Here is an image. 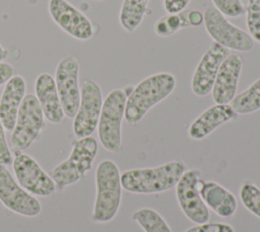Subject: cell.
Here are the masks:
<instances>
[{
	"instance_id": "cell-7",
	"label": "cell",
	"mask_w": 260,
	"mask_h": 232,
	"mask_svg": "<svg viewBox=\"0 0 260 232\" xmlns=\"http://www.w3.org/2000/svg\"><path fill=\"white\" fill-rule=\"evenodd\" d=\"M44 114L34 94L24 96L19 107L15 125L10 136L11 144L15 150H25L38 137L44 125Z\"/></svg>"
},
{
	"instance_id": "cell-14",
	"label": "cell",
	"mask_w": 260,
	"mask_h": 232,
	"mask_svg": "<svg viewBox=\"0 0 260 232\" xmlns=\"http://www.w3.org/2000/svg\"><path fill=\"white\" fill-rule=\"evenodd\" d=\"M230 50L213 42L201 56L191 79V90L197 97L208 95L213 86L218 69Z\"/></svg>"
},
{
	"instance_id": "cell-29",
	"label": "cell",
	"mask_w": 260,
	"mask_h": 232,
	"mask_svg": "<svg viewBox=\"0 0 260 232\" xmlns=\"http://www.w3.org/2000/svg\"><path fill=\"white\" fill-rule=\"evenodd\" d=\"M191 0H162V5L167 13H180L190 3Z\"/></svg>"
},
{
	"instance_id": "cell-20",
	"label": "cell",
	"mask_w": 260,
	"mask_h": 232,
	"mask_svg": "<svg viewBox=\"0 0 260 232\" xmlns=\"http://www.w3.org/2000/svg\"><path fill=\"white\" fill-rule=\"evenodd\" d=\"M150 0H123L119 12L121 26L128 33L134 32L142 22Z\"/></svg>"
},
{
	"instance_id": "cell-26",
	"label": "cell",
	"mask_w": 260,
	"mask_h": 232,
	"mask_svg": "<svg viewBox=\"0 0 260 232\" xmlns=\"http://www.w3.org/2000/svg\"><path fill=\"white\" fill-rule=\"evenodd\" d=\"M212 4L229 17H239L245 13V6L242 0H211Z\"/></svg>"
},
{
	"instance_id": "cell-22",
	"label": "cell",
	"mask_w": 260,
	"mask_h": 232,
	"mask_svg": "<svg viewBox=\"0 0 260 232\" xmlns=\"http://www.w3.org/2000/svg\"><path fill=\"white\" fill-rule=\"evenodd\" d=\"M132 219L144 232H172L162 216L151 208H141L132 214Z\"/></svg>"
},
{
	"instance_id": "cell-17",
	"label": "cell",
	"mask_w": 260,
	"mask_h": 232,
	"mask_svg": "<svg viewBox=\"0 0 260 232\" xmlns=\"http://www.w3.org/2000/svg\"><path fill=\"white\" fill-rule=\"evenodd\" d=\"M35 96L40 103L44 117L51 123H62L65 114L57 92L55 78L49 73H41L35 81Z\"/></svg>"
},
{
	"instance_id": "cell-12",
	"label": "cell",
	"mask_w": 260,
	"mask_h": 232,
	"mask_svg": "<svg viewBox=\"0 0 260 232\" xmlns=\"http://www.w3.org/2000/svg\"><path fill=\"white\" fill-rule=\"evenodd\" d=\"M0 201L8 210L21 216L36 217L40 214V201L14 179L6 166L0 164Z\"/></svg>"
},
{
	"instance_id": "cell-8",
	"label": "cell",
	"mask_w": 260,
	"mask_h": 232,
	"mask_svg": "<svg viewBox=\"0 0 260 232\" xmlns=\"http://www.w3.org/2000/svg\"><path fill=\"white\" fill-rule=\"evenodd\" d=\"M102 106L103 95L100 85L91 79H85L81 85L80 104L72 124L73 133L77 139L90 136L94 132Z\"/></svg>"
},
{
	"instance_id": "cell-30",
	"label": "cell",
	"mask_w": 260,
	"mask_h": 232,
	"mask_svg": "<svg viewBox=\"0 0 260 232\" xmlns=\"http://www.w3.org/2000/svg\"><path fill=\"white\" fill-rule=\"evenodd\" d=\"M13 75H14V67L8 62L1 61L0 62V86L2 84H5Z\"/></svg>"
},
{
	"instance_id": "cell-31",
	"label": "cell",
	"mask_w": 260,
	"mask_h": 232,
	"mask_svg": "<svg viewBox=\"0 0 260 232\" xmlns=\"http://www.w3.org/2000/svg\"><path fill=\"white\" fill-rule=\"evenodd\" d=\"M187 19L190 25L198 26L199 24L203 23V13L198 10H191L187 14Z\"/></svg>"
},
{
	"instance_id": "cell-32",
	"label": "cell",
	"mask_w": 260,
	"mask_h": 232,
	"mask_svg": "<svg viewBox=\"0 0 260 232\" xmlns=\"http://www.w3.org/2000/svg\"><path fill=\"white\" fill-rule=\"evenodd\" d=\"M8 55V52L3 48V46L0 44V62L3 61Z\"/></svg>"
},
{
	"instance_id": "cell-11",
	"label": "cell",
	"mask_w": 260,
	"mask_h": 232,
	"mask_svg": "<svg viewBox=\"0 0 260 232\" xmlns=\"http://www.w3.org/2000/svg\"><path fill=\"white\" fill-rule=\"evenodd\" d=\"M48 10L53 21L74 39L87 41L92 38V22L68 0H49Z\"/></svg>"
},
{
	"instance_id": "cell-15",
	"label": "cell",
	"mask_w": 260,
	"mask_h": 232,
	"mask_svg": "<svg viewBox=\"0 0 260 232\" xmlns=\"http://www.w3.org/2000/svg\"><path fill=\"white\" fill-rule=\"evenodd\" d=\"M243 61L237 54H229L216 74L211 95L215 104H229L236 96Z\"/></svg>"
},
{
	"instance_id": "cell-4",
	"label": "cell",
	"mask_w": 260,
	"mask_h": 232,
	"mask_svg": "<svg viewBox=\"0 0 260 232\" xmlns=\"http://www.w3.org/2000/svg\"><path fill=\"white\" fill-rule=\"evenodd\" d=\"M126 100L127 95L123 89H114L103 101L98 135L103 148L112 153H118L122 148V121Z\"/></svg>"
},
{
	"instance_id": "cell-19",
	"label": "cell",
	"mask_w": 260,
	"mask_h": 232,
	"mask_svg": "<svg viewBox=\"0 0 260 232\" xmlns=\"http://www.w3.org/2000/svg\"><path fill=\"white\" fill-rule=\"evenodd\" d=\"M198 191L204 204L221 218L232 217L238 207L235 195L219 183L198 179Z\"/></svg>"
},
{
	"instance_id": "cell-5",
	"label": "cell",
	"mask_w": 260,
	"mask_h": 232,
	"mask_svg": "<svg viewBox=\"0 0 260 232\" xmlns=\"http://www.w3.org/2000/svg\"><path fill=\"white\" fill-rule=\"evenodd\" d=\"M98 151V140L91 135L78 138L73 143L68 158L51 171L50 176L56 186L63 188L83 177L91 169Z\"/></svg>"
},
{
	"instance_id": "cell-25",
	"label": "cell",
	"mask_w": 260,
	"mask_h": 232,
	"mask_svg": "<svg viewBox=\"0 0 260 232\" xmlns=\"http://www.w3.org/2000/svg\"><path fill=\"white\" fill-rule=\"evenodd\" d=\"M245 13L248 33L260 44V0H248Z\"/></svg>"
},
{
	"instance_id": "cell-16",
	"label": "cell",
	"mask_w": 260,
	"mask_h": 232,
	"mask_svg": "<svg viewBox=\"0 0 260 232\" xmlns=\"http://www.w3.org/2000/svg\"><path fill=\"white\" fill-rule=\"evenodd\" d=\"M238 114L229 104H215L204 110L190 124L188 135L194 140H201L220 125L236 119Z\"/></svg>"
},
{
	"instance_id": "cell-21",
	"label": "cell",
	"mask_w": 260,
	"mask_h": 232,
	"mask_svg": "<svg viewBox=\"0 0 260 232\" xmlns=\"http://www.w3.org/2000/svg\"><path fill=\"white\" fill-rule=\"evenodd\" d=\"M230 105L238 115H247L260 110V78L237 94Z\"/></svg>"
},
{
	"instance_id": "cell-1",
	"label": "cell",
	"mask_w": 260,
	"mask_h": 232,
	"mask_svg": "<svg viewBox=\"0 0 260 232\" xmlns=\"http://www.w3.org/2000/svg\"><path fill=\"white\" fill-rule=\"evenodd\" d=\"M186 171L181 160H173L156 167L127 170L121 174V185L131 193H159L175 187Z\"/></svg>"
},
{
	"instance_id": "cell-27",
	"label": "cell",
	"mask_w": 260,
	"mask_h": 232,
	"mask_svg": "<svg viewBox=\"0 0 260 232\" xmlns=\"http://www.w3.org/2000/svg\"><path fill=\"white\" fill-rule=\"evenodd\" d=\"M185 232H235V229L228 223L205 222L202 224H198L194 227H191Z\"/></svg>"
},
{
	"instance_id": "cell-3",
	"label": "cell",
	"mask_w": 260,
	"mask_h": 232,
	"mask_svg": "<svg viewBox=\"0 0 260 232\" xmlns=\"http://www.w3.org/2000/svg\"><path fill=\"white\" fill-rule=\"evenodd\" d=\"M96 196L91 219L95 223L112 221L120 208L122 199L121 173L112 160H103L95 170Z\"/></svg>"
},
{
	"instance_id": "cell-28",
	"label": "cell",
	"mask_w": 260,
	"mask_h": 232,
	"mask_svg": "<svg viewBox=\"0 0 260 232\" xmlns=\"http://www.w3.org/2000/svg\"><path fill=\"white\" fill-rule=\"evenodd\" d=\"M5 128L3 127L0 121V164L4 166H8L12 163L13 158L10 152V149L7 144L6 137H5Z\"/></svg>"
},
{
	"instance_id": "cell-23",
	"label": "cell",
	"mask_w": 260,
	"mask_h": 232,
	"mask_svg": "<svg viewBox=\"0 0 260 232\" xmlns=\"http://www.w3.org/2000/svg\"><path fill=\"white\" fill-rule=\"evenodd\" d=\"M180 13H168L160 17L154 24L155 34L160 37H169L179 30L190 25L187 15L183 16Z\"/></svg>"
},
{
	"instance_id": "cell-13",
	"label": "cell",
	"mask_w": 260,
	"mask_h": 232,
	"mask_svg": "<svg viewBox=\"0 0 260 232\" xmlns=\"http://www.w3.org/2000/svg\"><path fill=\"white\" fill-rule=\"evenodd\" d=\"M200 171H186L176 184V196L178 204L185 216L196 224L208 221L209 211L200 196L197 187Z\"/></svg>"
},
{
	"instance_id": "cell-9",
	"label": "cell",
	"mask_w": 260,
	"mask_h": 232,
	"mask_svg": "<svg viewBox=\"0 0 260 232\" xmlns=\"http://www.w3.org/2000/svg\"><path fill=\"white\" fill-rule=\"evenodd\" d=\"M13 172L19 185L37 196H49L56 191V183L37 163V161L20 150H15L12 161Z\"/></svg>"
},
{
	"instance_id": "cell-6",
	"label": "cell",
	"mask_w": 260,
	"mask_h": 232,
	"mask_svg": "<svg viewBox=\"0 0 260 232\" xmlns=\"http://www.w3.org/2000/svg\"><path fill=\"white\" fill-rule=\"evenodd\" d=\"M203 24L213 41L229 50L249 52L254 48L255 41L249 33L231 23L213 4L206 6Z\"/></svg>"
},
{
	"instance_id": "cell-24",
	"label": "cell",
	"mask_w": 260,
	"mask_h": 232,
	"mask_svg": "<svg viewBox=\"0 0 260 232\" xmlns=\"http://www.w3.org/2000/svg\"><path fill=\"white\" fill-rule=\"evenodd\" d=\"M239 194L243 206L260 218V188L252 182H245L241 186Z\"/></svg>"
},
{
	"instance_id": "cell-10",
	"label": "cell",
	"mask_w": 260,
	"mask_h": 232,
	"mask_svg": "<svg viewBox=\"0 0 260 232\" xmlns=\"http://www.w3.org/2000/svg\"><path fill=\"white\" fill-rule=\"evenodd\" d=\"M79 62L72 55L63 57L55 72V82L65 117L73 118L80 104V88L78 83Z\"/></svg>"
},
{
	"instance_id": "cell-18",
	"label": "cell",
	"mask_w": 260,
	"mask_h": 232,
	"mask_svg": "<svg viewBox=\"0 0 260 232\" xmlns=\"http://www.w3.org/2000/svg\"><path fill=\"white\" fill-rule=\"evenodd\" d=\"M25 91L26 82L21 75H13L5 83L0 97V121L5 130L13 129Z\"/></svg>"
},
{
	"instance_id": "cell-2",
	"label": "cell",
	"mask_w": 260,
	"mask_h": 232,
	"mask_svg": "<svg viewBox=\"0 0 260 232\" xmlns=\"http://www.w3.org/2000/svg\"><path fill=\"white\" fill-rule=\"evenodd\" d=\"M176 88V77L170 72L151 74L135 86L127 96L125 107L126 121L134 125L155 105L169 97Z\"/></svg>"
}]
</instances>
